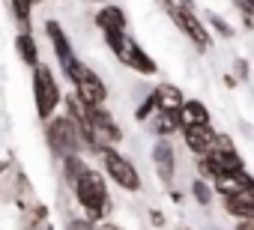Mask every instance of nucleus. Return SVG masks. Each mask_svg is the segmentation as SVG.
<instances>
[{
  "label": "nucleus",
  "instance_id": "obj_25",
  "mask_svg": "<svg viewBox=\"0 0 254 230\" xmlns=\"http://www.w3.org/2000/svg\"><path fill=\"white\" fill-rule=\"evenodd\" d=\"M150 224H153V227H162V224H165V215H162L159 209H150Z\"/></svg>",
  "mask_w": 254,
  "mask_h": 230
},
{
  "label": "nucleus",
  "instance_id": "obj_5",
  "mask_svg": "<svg viewBox=\"0 0 254 230\" xmlns=\"http://www.w3.org/2000/svg\"><path fill=\"white\" fill-rule=\"evenodd\" d=\"M168 15H171V21L177 24V30L197 48V51H209L212 48V30H209V24L194 12V6H189V3H177L168 9Z\"/></svg>",
  "mask_w": 254,
  "mask_h": 230
},
{
  "label": "nucleus",
  "instance_id": "obj_23",
  "mask_svg": "<svg viewBox=\"0 0 254 230\" xmlns=\"http://www.w3.org/2000/svg\"><path fill=\"white\" fill-rule=\"evenodd\" d=\"M230 72L236 75V81H239V84H245V81H248V75H251V63H248L245 57H233Z\"/></svg>",
  "mask_w": 254,
  "mask_h": 230
},
{
  "label": "nucleus",
  "instance_id": "obj_32",
  "mask_svg": "<svg viewBox=\"0 0 254 230\" xmlns=\"http://www.w3.org/2000/svg\"><path fill=\"white\" fill-rule=\"evenodd\" d=\"M36 3H39V0H36Z\"/></svg>",
  "mask_w": 254,
  "mask_h": 230
},
{
  "label": "nucleus",
  "instance_id": "obj_3",
  "mask_svg": "<svg viewBox=\"0 0 254 230\" xmlns=\"http://www.w3.org/2000/svg\"><path fill=\"white\" fill-rule=\"evenodd\" d=\"M45 141H48V150L63 162L66 156H78V153H84L87 147H84V132H81V126L69 117V114H63V117H54L45 123Z\"/></svg>",
  "mask_w": 254,
  "mask_h": 230
},
{
  "label": "nucleus",
  "instance_id": "obj_8",
  "mask_svg": "<svg viewBox=\"0 0 254 230\" xmlns=\"http://www.w3.org/2000/svg\"><path fill=\"white\" fill-rule=\"evenodd\" d=\"M90 132H93L99 156H102V150L117 147L123 141V129H120V123L114 120V114L105 105H90Z\"/></svg>",
  "mask_w": 254,
  "mask_h": 230
},
{
  "label": "nucleus",
  "instance_id": "obj_16",
  "mask_svg": "<svg viewBox=\"0 0 254 230\" xmlns=\"http://www.w3.org/2000/svg\"><path fill=\"white\" fill-rule=\"evenodd\" d=\"M180 117H183V126H206V123H212V114L200 99H186L183 108H180Z\"/></svg>",
  "mask_w": 254,
  "mask_h": 230
},
{
  "label": "nucleus",
  "instance_id": "obj_11",
  "mask_svg": "<svg viewBox=\"0 0 254 230\" xmlns=\"http://www.w3.org/2000/svg\"><path fill=\"white\" fill-rule=\"evenodd\" d=\"M180 135H183L186 150H189L194 159L209 156V153L215 150V144H218V132L212 129V123H206V126H183Z\"/></svg>",
  "mask_w": 254,
  "mask_h": 230
},
{
  "label": "nucleus",
  "instance_id": "obj_2",
  "mask_svg": "<svg viewBox=\"0 0 254 230\" xmlns=\"http://www.w3.org/2000/svg\"><path fill=\"white\" fill-rule=\"evenodd\" d=\"M105 36V45L111 48V54L123 63V66H129L132 72H138V75H156L159 72V66H156V60L141 48V42H135L126 30H105L102 33Z\"/></svg>",
  "mask_w": 254,
  "mask_h": 230
},
{
  "label": "nucleus",
  "instance_id": "obj_30",
  "mask_svg": "<svg viewBox=\"0 0 254 230\" xmlns=\"http://www.w3.org/2000/svg\"><path fill=\"white\" fill-rule=\"evenodd\" d=\"M3 171H9V162H0V173H3Z\"/></svg>",
  "mask_w": 254,
  "mask_h": 230
},
{
  "label": "nucleus",
  "instance_id": "obj_21",
  "mask_svg": "<svg viewBox=\"0 0 254 230\" xmlns=\"http://www.w3.org/2000/svg\"><path fill=\"white\" fill-rule=\"evenodd\" d=\"M206 24H209V30L218 33L221 39H233V36H236V27H233L224 15H218V12H206Z\"/></svg>",
  "mask_w": 254,
  "mask_h": 230
},
{
  "label": "nucleus",
  "instance_id": "obj_28",
  "mask_svg": "<svg viewBox=\"0 0 254 230\" xmlns=\"http://www.w3.org/2000/svg\"><path fill=\"white\" fill-rule=\"evenodd\" d=\"M171 200H174V203H180V200H183V194H180L177 188H171Z\"/></svg>",
  "mask_w": 254,
  "mask_h": 230
},
{
  "label": "nucleus",
  "instance_id": "obj_7",
  "mask_svg": "<svg viewBox=\"0 0 254 230\" xmlns=\"http://www.w3.org/2000/svg\"><path fill=\"white\" fill-rule=\"evenodd\" d=\"M69 81H72V90H75L87 105H105V102H108V84H105V81L99 78V72L90 69L84 60L75 63Z\"/></svg>",
  "mask_w": 254,
  "mask_h": 230
},
{
  "label": "nucleus",
  "instance_id": "obj_9",
  "mask_svg": "<svg viewBox=\"0 0 254 230\" xmlns=\"http://www.w3.org/2000/svg\"><path fill=\"white\" fill-rule=\"evenodd\" d=\"M45 36H48V42H51V48H54V57H57V63H60V69H63V78H69L72 69H75V63H78V57H75V48H72V42H69L63 24L54 21V18H48V21H45Z\"/></svg>",
  "mask_w": 254,
  "mask_h": 230
},
{
  "label": "nucleus",
  "instance_id": "obj_31",
  "mask_svg": "<svg viewBox=\"0 0 254 230\" xmlns=\"http://www.w3.org/2000/svg\"><path fill=\"white\" fill-rule=\"evenodd\" d=\"M90 3H105V0H90Z\"/></svg>",
  "mask_w": 254,
  "mask_h": 230
},
{
  "label": "nucleus",
  "instance_id": "obj_4",
  "mask_svg": "<svg viewBox=\"0 0 254 230\" xmlns=\"http://www.w3.org/2000/svg\"><path fill=\"white\" fill-rule=\"evenodd\" d=\"M60 102H63V93H60V84H57L51 66L48 63H39L33 69V105H36V117L42 123H48L54 114H57Z\"/></svg>",
  "mask_w": 254,
  "mask_h": 230
},
{
  "label": "nucleus",
  "instance_id": "obj_1",
  "mask_svg": "<svg viewBox=\"0 0 254 230\" xmlns=\"http://www.w3.org/2000/svg\"><path fill=\"white\" fill-rule=\"evenodd\" d=\"M72 191H75V200H78V206L84 209V215H87L90 221L99 224V221L108 215V209H111V197H108L105 173L87 168V173L72 185Z\"/></svg>",
  "mask_w": 254,
  "mask_h": 230
},
{
  "label": "nucleus",
  "instance_id": "obj_22",
  "mask_svg": "<svg viewBox=\"0 0 254 230\" xmlns=\"http://www.w3.org/2000/svg\"><path fill=\"white\" fill-rule=\"evenodd\" d=\"M156 111H159V99H156V93H150V96L135 108V120H138V123H150V120L156 117Z\"/></svg>",
  "mask_w": 254,
  "mask_h": 230
},
{
  "label": "nucleus",
  "instance_id": "obj_24",
  "mask_svg": "<svg viewBox=\"0 0 254 230\" xmlns=\"http://www.w3.org/2000/svg\"><path fill=\"white\" fill-rule=\"evenodd\" d=\"M239 18H242V30H254V3L239 9Z\"/></svg>",
  "mask_w": 254,
  "mask_h": 230
},
{
  "label": "nucleus",
  "instance_id": "obj_17",
  "mask_svg": "<svg viewBox=\"0 0 254 230\" xmlns=\"http://www.w3.org/2000/svg\"><path fill=\"white\" fill-rule=\"evenodd\" d=\"M15 54H18V60L24 63V66H30V69H36L42 60H39V45H36V39H33V33L30 30H21L18 36H15Z\"/></svg>",
  "mask_w": 254,
  "mask_h": 230
},
{
  "label": "nucleus",
  "instance_id": "obj_6",
  "mask_svg": "<svg viewBox=\"0 0 254 230\" xmlns=\"http://www.w3.org/2000/svg\"><path fill=\"white\" fill-rule=\"evenodd\" d=\"M102 168H105V176L114 182V185H120L123 191H129V194H135V191H141V173H138V168L126 159L117 147H108V150H102Z\"/></svg>",
  "mask_w": 254,
  "mask_h": 230
},
{
  "label": "nucleus",
  "instance_id": "obj_15",
  "mask_svg": "<svg viewBox=\"0 0 254 230\" xmlns=\"http://www.w3.org/2000/svg\"><path fill=\"white\" fill-rule=\"evenodd\" d=\"M93 21H96V27H99L102 33H105V30H126V27H129V18H126L123 6H114V3L99 6V12L93 15Z\"/></svg>",
  "mask_w": 254,
  "mask_h": 230
},
{
  "label": "nucleus",
  "instance_id": "obj_12",
  "mask_svg": "<svg viewBox=\"0 0 254 230\" xmlns=\"http://www.w3.org/2000/svg\"><path fill=\"white\" fill-rule=\"evenodd\" d=\"M215 194L218 197H233V194H245L254 191V176L248 171H236V173H221L215 182Z\"/></svg>",
  "mask_w": 254,
  "mask_h": 230
},
{
  "label": "nucleus",
  "instance_id": "obj_19",
  "mask_svg": "<svg viewBox=\"0 0 254 230\" xmlns=\"http://www.w3.org/2000/svg\"><path fill=\"white\" fill-rule=\"evenodd\" d=\"M87 168H90V165L84 162L81 153H78V156H66V159H63V179H66L69 185H75V182L87 173Z\"/></svg>",
  "mask_w": 254,
  "mask_h": 230
},
{
  "label": "nucleus",
  "instance_id": "obj_27",
  "mask_svg": "<svg viewBox=\"0 0 254 230\" xmlns=\"http://www.w3.org/2000/svg\"><path fill=\"white\" fill-rule=\"evenodd\" d=\"M233 230H254V218H251V221H236Z\"/></svg>",
  "mask_w": 254,
  "mask_h": 230
},
{
  "label": "nucleus",
  "instance_id": "obj_13",
  "mask_svg": "<svg viewBox=\"0 0 254 230\" xmlns=\"http://www.w3.org/2000/svg\"><path fill=\"white\" fill-rule=\"evenodd\" d=\"M150 132L156 138H174L183 132V117L180 111H156V117L150 120Z\"/></svg>",
  "mask_w": 254,
  "mask_h": 230
},
{
  "label": "nucleus",
  "instance_id": "obj_14",
  "mask_svg": "<svg viewBox=\"0 0 254 230\" xmlns=\"http://www.w3.org/2000/svg\"><path fill=\"white\" fill-rule=\"evenodd\" d=\"M221 206L230 218L236 221H251L254 218V191L245 194H233V197H221Z\"/></svg>",
  "mask_w": 254,
  "mask_h": 230
},
{
  "label": "nucleus",
  "instance_id": "obj_29",
  "mask_svg": "<svg viewBox=\"0 0 254 230\" xmlns=\"http://www.w3.org/2000/svg\"><path fill=\"white\" fill-rule=\"evenodd\" d=\"M159 3H162V6H165V9H171V6H174V3H177V0H159Z\"/></svg>",
  "mask_w": 254,
  "mask_h": 230
},
{
  "label": "nucleus",
  "instance_id": "obj_26",
  "mask_svg": "<svg viewBox=\"0 0 254 230\" xmlns=\"http://www.w3.org/2000/svg\"><path fill=\"white\" fill-rule=\"evenodd\" d=\"M224 87H227V90L239 87V81H236V75H233V72H227V75H224Z\"/></svg>",
  "mask_w": 254,
  "mask_h": 230
},
{
  "label": "nucleus",
  "instance_id": "obj_10",
  "mask_svg": "<svg viewBox=\"0 0 254 230\" xmlns=\"http://www.w3.org/2000/svg\"><path fill=\"white\" fill-rule=\"evenodd\" d=\"M150 159H153V168H156L159 182L171 188L174 179H177V153H174L171 138H156V144L150 150Z\"/></svg>",
  "mask_w": 254,
  "mask_h": 230
},
{
  "label": "nucleus",
  "instance_id": "obj_18",
  "mask_svg": "<svg viewBox=\"0 0 254 230\" xmlns=\"http://www.w3.org/2000/svg\"><path fill=\"white\" fill-rule=\"evenodd\" d=\"M156 99H159V111H180L183 108V102H186V96H183V90L177 87V84H159L156 90Z\"/></svg>",
  "mask_w": 254,
  "mask_h": 230
},
{
  "label": "nucleus",
  "instance_id": "obj_20",
  "mask_svg": "<svg viewBox=\"0 0 254 230\" xmlns=\"http://www.w3.org/2000/svg\"><path fill=\"white\" fill-rule=\"evenodd\" d=\"M191 197H194L200 206H209L212 197H215V185H212L209 179H203V176H194V179H191Z\"/></svg>",
  "mask_w": 254,
  "mask_h": 230
}]
</instances>
